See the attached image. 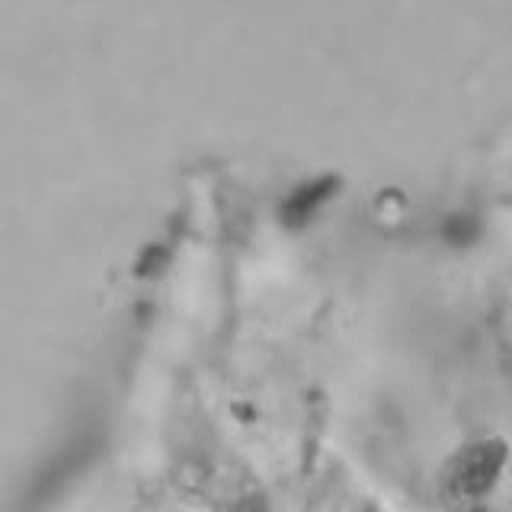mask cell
<instances>
[{"instance_id": "obj_1", "label": "cell", "mask_w": 512, "mask_h": 512, "mask_svg": "<svg viewBox=\"0 0 512 512\" xmlns=\"http://www.w3.org/2000/svg\"><path fill=\"white\" fill-rule=\"evenodd\" d=\"M496 468H500V461H496L493 448H490V445H477V448H471V452L464 455V458H458L452 487L461 490V493H477V490H484V487L490 484V480H493Z\"/></svg>"}]
</instances>
